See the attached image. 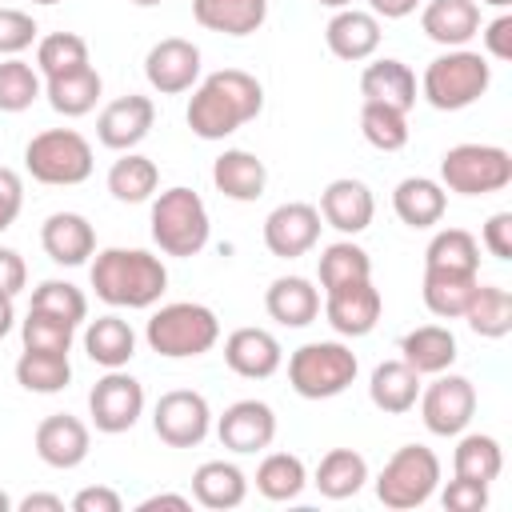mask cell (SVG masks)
Returning a JSON list of instances; mask_svg holds the SVG:
<instances>
[{"label":"cell","instance_id":"1","mask_svg":"<svg viewBox=\"0 0 512 512\" xmlns=\"http://www.w3.org/2000/svg\"><path fill=\"white\" fill-rule=\"evenodd\" d=\"M264 108V88L244 68H220L204 76L188 100V128L200 140H224Z\"/></svg>","mask_w":512,"mask_h":512},{"label":"cell","instance_id":"2","mask_svg":"<svg viewBox=\"0 0 512 512\" xmlns=\"http://www.w3.org/2000/svg\"><path fill=\"white\" fill-rule=\"evenodd\" d=\"M92 288L112 308H152L168 292V268L144 248H104L92 260Z\"/></svg>","mask_w":512,"mask_h":512},{"label":"cell","instance_id":"3","mask_svg":"<svg viewBox=\"0 0 512 512\" xmlns=\"http://www.w3.org/2000/svg\"><path fill=\"white\" fill-rule=\"evenodd\" d=\"M144 340L156 356H168V360L204 356L220 340V320L208 304L176 300V304H164V308L152 312V320L144 328Z\"/></svg>","mask_w":512,"mask_h":512},{"label":"cell","instance_id":"4","mask_svg":"<svg viewBox=\"0 0 512 512\" xmlns=\"http://www.w3.org/2000/svg\"><path fill=\"white\" fill-rule=\"evenodd\" d=\"M360 372V360L340 340H312L288 356V384L304 400H332L340 396Z\"/></svg>","mask_w":512,"mask_h":512},{"label":"cell","instance_id":"5","mask_svg":"<svg viewBox=\"0 0 512 512\" xmlns=\"http://www.w3.org/2000/svg\"><path fill=\"white\" fill-rule=\"evenodd\" d=\"M492 84V64L480 56V52H468V48H448L444 56H436L428 68H424V80H420V92L432 108L440 112H460L468 104H476Z\"/></svg>","mask_w":512,"mask_h":512},{"label":"cell","instance_id":"6","mask_svg":"<svg viewBox=\"0 0 512 512\" xmlns=\"http://www.w3.org/2000/svg\"><path fill=\"white\" fill-rule=\"evenodd\" d=\"M212 220L192 188H168L152 200V240L164 256H196L208 244Z\"/></svg>","mask_w":512,"mask_h":512},{"label":"cell","instance_id":"7","mask_svg":"<svg viewBox=\"0 0 512 512\" xmlns=\"http://www.w3.org/2000/svg\"><path fill=\"white\" fill-rule=\"evenodd\" d=\"M440 484V456L424 444H404L388 456V464L376 476V496L392 512H408L432 500Z\"/></svg>","mask_w":512,"mask_h":512},{"label":"cell","instance_id":"8","mask_svg":"<svg viewBox=\"0 0 512 512\" xmlns=\"http://www.w3.org/2000/svg\"><path fill=\"white\" fill-rule=\"evenodd\" d=\"M24 168L32 172V180L52 184V188L84 184L92 176V144L76 128L36 132L24 148Z\"/></svg>","mask_w":512,"mask_h":512},{"label":"cell","instance_id":"9","mask_svg":"<svg viewBox=\"0 0 512 512\" xmlns=\"http://www.w3.org/2000/svg\"><path fill=\"white\" fill-rule=\"evenodd\" d=\"M440 184L460 196H488L512 184V156L500 144H456L440 156Z\"/></svg>","mask_w":512,"mask_h":512},{"label":"cell","instance_id":"10","mask_svg":"<svg viewBox=\"0 0 512 512\" xmlns=\"http://www.w3.org/2000/svg\"><path fill=\"white\" fill-rule=\"evenodd\" d=\"M416 404L432 436H460L476 416V384L456 372H436V380L420 388Z\"/></svg>","mask_w":512,"mask_h":512},{"label":"cell","instance_id":"11","mask_svg":"<svg viewBox=\"0 0 512 512\" xmlns=\"http://www.w3.org/2000/svg\"><path fill=\"white\" fill-rule=\"evenodd\" d=\"M88 412H92V424L96 432H108V436H120L128 432L140 412H144V384L120 368H108L92 392H88Z\"/></svg>","mask_w":512,"mask_h":512},{"label":"cell","instance_id":"12","mask_svg":"<svg viewBox=\"0 0 512 512\" xmlns=\"http://www.w3.org/2000/svg\"><path fill=\"white\" fill-rule=\"evenodd\" d=\"M152 428L168 448H196L212 428V408L192 388H172L152 408Z\"/></svg>","mask_w":512,"mask_h":512},{"label":"cell","instance_id":"13","mask_svg":"<svg viewBox=\"0 0 512 512\" xmlns=\"http://www.w3.org/2000/svg\"><path fill=\"white\" fill-rule=\"evenodd\" d=\"M144 76L160 96H180L200 80V48L184 36H164L148 48Z\"/></svg>","mask_w":512,"mask_h":512},{"label":"cell","instance_id":"14","mask_svg":"<svg viewBox=\"0 0 512 512\" xmlns=\"http://www.w3.org/2000/svg\"><path fill=\"white\" fill-rule=\"evenodd\" d=\"M320 228L324 224H320V212L312 204L288 200V204L268 212V220H264V248L272 256H280V260H296V256L316 248Z\"/></svg>","mask_w":512,"mask_h":512},{"label":"cell","instance_id":"15","mask_svg":"<svg viewBox=\"0 0 512 512\" xmlns=\"http://www.w3.org/2000/svg\"><path fill=\"white\" fill-rule=\"evenodd\" d=\"M380 308H384V300H380L372 276L324 292V316H328V324H332L340 336H352V340H356V336H368V332L376 328Z\"/></svg>","mask_w":512,"mask_h":512},{"label":"cell","instance_id":"16","mask_svg":"<svg viewBox=\"0 0 512 512\" xmlns=\"http://www.w3.org/2000/svg\"><path fill=\"white\" fill-rule=\"evenodd\" d=\"M216 436L228 452L248 456V452H264L276 440V412L264 400H236L224 408V416L216 420Z\"/></svg>","mask_w":512,"mask_h":512},{"label":"cell","instance_id":"17","mask_svg":"<svg viewBox=\"0 0 512 512\" xmlns=\"http://www.w3.org/2000/svg\"><path fill=\"white\" fill-rule=\"evenodd\" d=\"M152 120H156V104H152L148 96L128 92V96L112 100V104L100 112L96 136H100V144L112 148V152H132V148L152 132Z\"/></svg>","mask_w":512,"mask_h":512},{"label":"cell","instance_id":"18","mask_svg":"<svg viewBox=\"0 0 512 512\" xmlns=\"http://www.w3.org/2000/svg\"><path fill=\"white\" fill-rule=\"evenodd\" d=\"M320 220L332 224L336 232L344 236H360L368 224H372V212H376V200L368 192L364 180H352V176H340L332 180L324 192H320Z\"/></svg>","mask_w":512,"mask_h":512},{"label":"cell","instance_id":"19","mask_svg":"<svg viewBox=\"0 0 512 512\" xmlns=\"http://www.w3.org/2000/svg\"><path fill=\"white\" fill-rule=\"evenodd\" d=\"M88 424L68 416V412H52L36 424V456L48 468H76L88 460Z\"/></svg>","mask_w":512,"mask_h":512},{"label":"cell","instance_id":"20","mask_svg":"<svg viewBox=\"0 0 512 512\" xmlns=\"http://www.w3.org/2000/svg\"><path fill=\"white\" fill-rule=\"evenodd\" d=\"M284 352L268 328H236L224 340V364L244 380H268L280 368Z\"/></svg>","mask_w":512,"mask_h":512},{"label":"cell","instance_id":"21","mask_svg":"<svg viewBox=\"0 0 512 512\" xmlns=\"http://www.w3.org/2000/svg\"><path fill=\"white\" fill-rule=\"evenodd\" d=\"M40 244H44L48 260L64 264V268H76L88 256H96V232H92L88 216H80V212H52L40 224Z\"/></svg>","mask_w":512,"mask_h":512},{"label":"cell","instance_id":"22","mask_svg":"<svg viewBox=\"0 0 512 512\" xmlns=\"http://www.w3.org/2000/svg\"><path fill=\"white\" fill-rule=\"evenodd\" d=\"M212 184L216 192H224L228 200H240V204H252L264 196L268 188V168L256 152H244V148H228L216 156L212 164Z\"/></svg>","mask_w":512,"mask_h":512},{"label":"cell","instance_id":"23","mask_svg":"<svg viewBox=\"0 0 512 512\" xmlns=\"http://www.w3.org/2000/svg\"><path fill=\"white\" fill-rule=\"evenodd\" d=\"M420 28L428 40L444 48H464L480 32V4L476 0H428L420 12Z\"/></svg>","mask_w":512,"mask_h":512},{"label":"cell","instance_id":"24","mask_svg":"<svg viewBox=\"0 0 512 512\" xmlns=\"http://www.w3.org/2000/svg\"><path fill=\"white\" fill-rule=\"evenodd\" d=\"M324 40H328V52L340 60H352V64L368 60L380 48V20L360 8H336V16L324 28Z\"/></svg>","mask_w":512,"mask_h":512},{"label":"cell","instance_id":"25","mask_svg":"<svg viewBox=\"0 0 512 512\" xmlns=\"http://www.w3.org/2000/svg\"><path fill=\"white\" fill-rule=\"evenodd\" d=\"M392 212L408 228H432L448 212V192H444V184H436L428 176H404L392 188Z\"/></svg>","mask_w":512,"mask_h":512},{"label":"cell","instance_id":"26","mask_svg":"<svg viewBox=\"0 0 512 512\" xmlns=\"http://www.w3.org/2000/svg\"><path fill=\"white\" fill-rule=\"evenodd\" d=\"M264 308L284 328H304L320 316V292L304 276H276L264 292Z\"/></svg>","mask_w":512,"mask_h":512},{"label":"cell","instance_id":"27","mask_svg":"<svg viewBox=\"0 0 512 512\" xmlns=\"http://www.w3.org/2000/svg\"><path fill=\"white\" fill-rule=\"evenodd\" d=\"M400 360L420 372V376H436L448 372L456 364V336L444 324H420L412 332H404L400 340Z\"/></svg>","mask_w":512,"mask_h":512},{"label":"cell","instance_id":"28","mask_svg":"<svg viewBox=\"0 0 512 512\" xmlns=\"http://www.w3.org/2000/svg\"><path fill=\"white\" fill-rule=\"evenodd\" d=\"M192 496H196V504H204L212 512L240 508L248 496V476L232 460H204L192 472Z\"/></svg>","mask_w":512,"mask_h":512},{"label":"cell","instance_id":"29","mask_svg":"<svg viewBox=\"0 0 512 512\" xmlns=\"http://www.w3.org/2000/svg\"><path fill=\"white\" fill-rule=\"evenodd\" d=\"M192 16L208 32L252 36L268 20V0H192Z\"/></svg>","mask_w":512,"mask_h":512},{"label":"cell","instance_id":"30","mask_svg":"<svg viewBox=\"0 0 512 512\" xmlns=\"http://www.w3.org/2000/svg\"><path fill=\"white\" fill-rule=\"evenodd\" d=\"M368 396L380 412L388 416H404L416 408L420 400V372H412L404 360H384L372 368V380H368Z\"/></svg>","mask_w":512,"mask_h":512},{"label":"cell","instance_id":"31","mask_svg":"<svg viewBox=\"0 0 512 512\" xmlns=\"http://www.w3.org/2000/svg\"><path fill=\"white\" fill-rule=\"evenodd\" d=\"M360 92L364 100H380V104H392L400 112H408L416 104V76L404 60H372L364 72H360Z\"/></svg>","mask_w":512,"mask_h":512},{"label":"cell","instance_id":"32","mask_svg":"<svg viewBox=\"0 0 512 512\" xmlns=\"http://www.w3.org/2000/svg\"><path fill=\"white\" fill-rule=\"evenodd\" d=\"M84 352L100 368H124L136 356V332H132L128 320H120L112 312L108 316H96L84 328Z\"/></svg>","mask_w":512,"mask_h":512},{"label":"cell","instance_id":"33","mask_svg":"<svg viewBox=\"0 0 512 512\" xmlns=\"http://www.w3.org/2000/svg\"><path fill=\"white\" fill-rule=\"evenodd\" d=\"M364 480H368V460H364L360 452H352V448H332V452H324L320 464H316V476H312V484H316L320 496H328V500H348V496H356V492L364 488Z\"/></svg>","mask_w":512,"mask_h":512},{"label":"cell","instance_id":"34","mask_svg":"<svg viewBox=\"0 0 512 512\" xmlns=\"http://www.w3.org/2000/svg\"><path fill=\"white\" fill-rule=\"evenodd\" d=\"M100 92H104V80H100V72H96L92 64H88V68H76V72H68V76L44 80V96H48V104H52L60 116H88V112L96 108Z\"/></svg>","mask_w":512,"mask_h":512},{"label":"cell","instance_id":"35","mask_svg":"<svg viewBox=\"0 0 512 512\" xmlns=\"http://www.w3.org/2000/svg\"><path fill=\"white\" fill-rule=\"evenodd\" d=\"M476 284H480V276H472V272H436V268H424V288L420 292H424V304H428L432 316L456 320V316H464Z\"/></svg>","mask_w":512,"mask_h":512},{"label":"cell","instance_id":"36","mask_svg":"<svg viewBox=\"0 0 512 512\" xmlns=\"http://www.w3.org/2000/svg\"><path fill=\"white\" fill-rule=\"evenodd\" d=\"M464 320L476 336L484 340H500L512 332V292L500 288V284H476L468 308H464Z\"/></svg>","mask_w":512,"mask_h":512},{"label":"cell","instance_id":"37","mask_svg":"<svg viewBox=\"0 0 512 512\" xmlns=\"http://www.w3.org/2000/svg\"><path fill=\"white\" fill-rule=\"evenodd\" d=\"M424 268L480 276V244H476V236L464 232V228H440L424 248Z\"/></svg>","mask_w":512,"mask_h":512},{"label":"cell","instance_id":"38","mask_svg":"<svg viewBox=\"0 0 512 512\" xmlns=\"http://www.w3.org/2000/svg\"><path fill=\"white\" fill-rule=\"evenodd\" d=\"M68 380H72L68 352H36V348H24L20 360H16V384L24 392L52 396V392H64Z\"/></svg>","mask_w":512,"mask_h":512},{"label":"cell","instance_id":"39","mask_svg":"<svg viewBox=\"0 0 512 512\" xmlns=\"http://www.w3.org/2000/svg\"><path fill=\"white\" fill-rule=\"evenodd\" d=\"M156 188H160V168H156V160H148L140 152H124L108 168V192L120 204H144Z\"/></svg>","mask_w":512,"mask_h":512},{"label":"cell","instance_id":"40","mask_svg":"<svg viewBox=\"0 0 512 512\" xmlns=\"http://www.w3.org/2000/svg\"><path fill=\"white\" fill-rule=\"evenodd\" d=\"M504 468V452H500V440L496 436H484V432H468L460 436L456 452H452V472L464 476V480H480V484H492Z\"/></svg>","mask_w":512,"mask_h":512},{"label":"cell","instance_id":"41","mask_svg":"<svg viewBox=\"0 0 512 512\" xmlns=\"http://www.w3.org/2000/svg\"><path fill=\"white\" fill-rule=\"evenodd\" d=\"M304 484H308L304 460L292 452H268L256 468V492L268 500H296L304 492Z\"/></svg>","mask_w":512,"mask_h":512},{"label":"cell","instance_id":"42","mask_svg":"<svg viewBox=\"0 0 512 512\" xmlns=\"http://www.w3.org/2000/svg\"><path fill=\"white\" fill-rule=\"evenodd\" d=\"M360 132L372 148L380 152H400L408 144V112L380 104V100H364L360 108Z\"/></svg>","mask_w":512,"mask_h":512},{"label":"cell","instance_id":"43","mask_svg":"<svg viewBox=\"0 0 512 512\" xmlns=\"http://www.w3.org/2000/svg\"><path fill=\"white\" fill-rule=\"evenodd\" d=\"M76 68H88V44H84V36H76V32H52V36H44L36 44V72L44 80L68 76Z\"/></svg>","mask_w":512,"mask_h":512},{"label":"cell","instance_id":"44","mask_svg":"<svg viewBox=\"0 0 512 512\" xmlns=\"http://www.w3.org/2000/svg\"><path fill=\"white\" fill-rule=\"evenodd\" d=\"M372 276V260L360 244L352 240H336L320 252V288H340V284H352V280H368Z\"/></svg>","mask_w":512,"mask_h":512},{"label":"cell","instance_id":"45","mask_svg":"<svg viewBox=\"0 0 512 512\" xmlns=\"http://www.w3.org/2000/svg\"><path fill=\"white\" fill-rule=\"evenodd\" d=\"M44 92L40 84V72L20 60V56H8L0 64V112H24L36 104V96Z\"/></svg>","mask_w":512,"mask_h":512},{"label":"cell","instance_id":"46","mask_svg":"<svg viewBox=\"0 0 512 512\" xmlns=\"http://www.w3.org/2000/svg\"><path fill=\"white\" fill-rule=\"evenodd\" d=\"M32 308L36 312H48V316H60L68 324H80L88 316L84 292L76 284H68V280H44V284H36L32 288Z\"/></svg>","mask_w":512,"mask_h":512},{"label":"cell","instance_id":"47","mask_svg":"<svg viewBox=\"0 0 512 512\" xmlns=\"http://www.w3.org/2000/svg\"><path fill=\"white\" fill-rule=\"evenodd\" d=\"M72 332H76V324L60 320V316H48V312H36V308H28V320L20 324L24 348H36V352H68Z\"/></svg>","mask_w":512,"mask_h":512},{"label":"cell","instance_id":"48","mask_svg":"<svg viewBox=\"0 0 512 512\" xmlns=\"http://www.w3.org/2000/svg\"><path fill=\"white\" fill-rule=\"evenodd\" d=\"M36 20L20 8H0V56H16L24 48H32L36 40Z\"/></svg>","mask_w":512,"mask_h":512},{"label":"cell","instance_id":"49","mask_svg":"<svg viewBox=\"0 0 512 512\" xmlns=\"http://www.w3.org/2000/svg\"><path fill=\"white\" fill-rule=\"evenodd\" d=\"M440 500H444L448 512H484V508H488V484L452 476L448 488L440 492Z\"/></svg>","mask_w":512,"mask_h":512},{"label":"cell","instance_id":"50","mask_svg":"<svg viewBox=\"0 0 512 512\" xmlns=\"http://www.w3.org/2000/svg\"><path fill=\"white\" fill-rule=\"evenodd\" d=\"M20 208H24V184H20V176L12 168L0 164V232L12 228V220L20 216Z\"/></svg>","mask_w":512,"mask_h":512},{"label":"cell","instance_id":"51","mask_svg":"<svg viewBox=\"0 0 512 512\" xmlns=\"http://www.w3.org/2000/svg\"><path fill=\"white\" fill-rule=\"evenodd\" d=\"M484 248L496 260H512V212H496L484 224Z\"/></svg>","mask_w":512,"mask_h":512},{"label":"cell","instance_id":"52","mask_svg":"<svg viewBox=\"0 0 512 512\" xmlns=\"http://www.w3.org/2000/svg\"><path fill=\"white\" fill-rule=\"evenodd\" d=\"M480 36H484V48H488L492 60H512V16L508 12H500L496 20H488Z\"/></svg>","mask_w":512,"mask_h":512},{"label":"cell","instance_id":"53","mask_svg":"<svg viewBox=\"0 0 512 512\" xmlns=\"http://www.w3.org/2000/svg\"><path fill=\"white\" fill-rule=\"evenodd\" d=\"M72 508H76V512H120L124 500H120L112 488L92 484V488H80V492L72 496Z\"/></svg>","mask_w":512,"mask_h":512},{"label":"cell","instance_id":"54","mask_svg":"<svg viewBox=\"0 0 512 512\" xmlns=\"http://www.w3.org/2000/svg\"><path fill=\"white\" fill-rule=\"evenodd\" d=\"M24 284H28L24 256H20V252H12V248H0V292L16 296V292H24Z\"/></svg>","mask_w":512,"mask_h":512},{"label":"cell","instance_id":"55","mask_svg":"<svg viewBox=\"0 0 512 512\" xmlns=\"http://www.w3.org/2000/svg\"><path fill=\"white\" fill-rule=\"evenodd\" d=\"M372 4V16H384V20H404L416 12L420 0H368Z\"/></svg>","mask_w":512,"mask_h":512},{"label":"cell","instance_id":"56","mask_svg":"<svg viewBox=\"0 0 512 512\" xmlns=\"http://www.w3.org/2000/svg\"><path fill=\"white\" fill-rule=\"evenodd\" d=\"M16 508H20V512H64V500L52 496V492H32V496H24Z\"/></svg>","mask_w":512,"mask_h":512},{"label":"cell","instance_id":"57","mask_svg":"<svg viewBox=\"0 0 512 512\" xmlns=\"http://www.w3.org/2000/svg\"><path fill=\"white\" fill-rule=\"evenodd\" d=\"M156 508H176V512H188L192 500L188 496H176V492H156L148 500H140V512H156Z\"/></svg>","mask_w":512,"mask_h":512},{"label":"cell","instance_id":"58","mask_svg":"<svg viewBox=\"0 0 512 512\" xmlns=\"http://www.w3.org/2000/svg\"><path fill=\"white\" fill-rule=\"evenodd\" d=\"M12 324H16V308H12V296H8V292H0V340L12 332Z\"/></svg>","mask_w":512,"mask_h":512},{"label":"cell","instance_id":"59","mask_svg":"<svg viewBox=\"0 0 512 512\" xmlns=\"http://www.w3.org/2000/svg\"><path fill=\"white\" fill-rule=\"evenodd\" d=\"M316 4H324V8H352V0H316Z\"/></svg>","mask_w":512,"mask_h":512},{"label":"cell","instance_id":"60","mask_svg":"<svg viewBox=\"0 0 512 512\" xmlns=\"http://www.w3.org/2000/svg\"><path fill=\"white\" fill-rule=\"evenodd\" d=\"M480 4H492V8H508L512 0H480Z\"/></svg>","mask_w":512,"mask_h":512},{"label":"cell","instance_id":"61","mask_svg":"<svg viewBox=\"0 0 512 512\" xmlns=\"http://www.w3.org/2000/svg\"><path fill=\"white\" fill-rule=\"evenodd\" d=\"M132 4H136V8H156L160 0H132Z\"/></svg>","mask_w":512,"mask_h":512},{"label":"cell","instance_id":"62","mask_svg":"<svg viewBox=\"0 0 512 512\" xmlns=\"http://www.w3.org/2000/svg\"><path fill=\"white\" fill-rule=\"evenodd\" d=\"M8 508H12V500H8L4 492H0V512H8Z\"/></svg>","mask_w":512,"mask_h":512},{"label":"cell","instance_id":"63","mask_svg":"<svg viewBox=\"0 0 512 512\" xmlns=\"http://www.w3.org/2000/svg\"><path fill=\"white\" fill-rule=\"evenodd\" d=\"M32 4H60V0H32Z\"/></svg>","mask_w":512,"mask_h":512}]
</instances>
